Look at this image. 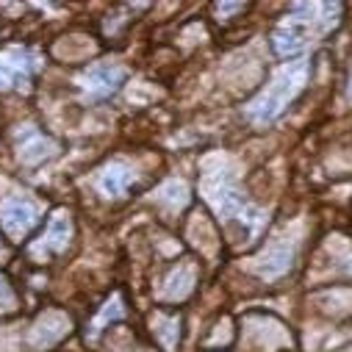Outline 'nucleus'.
<instances>
[{
	"label": "nucleus",
	"mask_w": 352,
	"mask_h": 352,
	"mask_svg": "<svg viewBox=\"0 0 352 352\" xmlns=\"http://www.w3.org/2000/svg\"><path fill=\"white\" fill-rule=\"evenodd\" d=\"M305 72H308V67H305V61H294V64H289V67H283L275 78H272V83L263 89L252 103H250V117L252 120H258V122H270V120H275L286 106H289V100L300 92V86H302V80H305Z\"/></svg>",
	"instance_id": "1"
},
{
	"label": "nucleus",
	"mask_w": 352,
	"mask_h": 352,
	"mask_svg": "<svg viewBox=\"0 0 352 352\" xmlns=\"http://www.w3.org/2000/svg\"><path fill=\"white\" fill-rule=\"evenodd\" d=\"M122 80H125V69L120 64H95L83 72L80 86L89 98H109L120 89Z\"/></svg>",
	"instance_id": "2"
},
{
	"label": "nucleus",
	"mask_w": 352,
	"mask_h": 352,
	"mask_svg": "<svg viewBox=\"0 0 352 352\" xmlns=\"http://www.w3.org/2000/svg\"><path fill=\"white\" fill-rule=\"evenodd\" d=\"M311 20H316V17H311ZM311 20H305V17H289V20L278 28V34H275V39H272L275 53L283 56V58L302 53L305 45H308V39H311Z\"/></svg>",
	"instance_id": "3"
},
{
	"label": "nucleus",
	"mask_w": 352,
	"mask_h": 352,
	"mask_svg": "<svg viewBox=\"0 0 352 352\" xmlns=\"http://www.w3.org/2000/svg\"><path fill=\"white\" fill-rule=\"evenodd\" d=\"M292 255H294V241L292 239H280L275 244H270L258 258H255V272L263 278H278L292 267Z\"/></svg>",
	"instance_id": "4"
},
{
	"label": "nucleus",
	"mask_w": 352,
	"mask_h": 352,
	"mask_svg": "<svg viewBox=\"0 0 352 352\" xmlns=\"http://www.w3.org/2000/svg\"><path fill=\"white\" fill-rule=\"evenodd\" d=\"M0 222L9 236H23L36 222V206L31 200H6L0 206Z\"/></svg>",
	"instance_id": "5"
},
{
	"label": "nucleus",
	"mask_w": 352,
	"mask_h": 352,
	"mask_svg": "<svg viewBox=\"0 0 352 352\" xmlns=\"http://www.w3.org/2000/svg\"><path fill=\"white\" fill-rule=\"evenodd\" d=\"M17 147H20L23 164H39L47 155H53V150H56V144L45 133H39L36 128H31V125L17 133Z\"/></svg>",
	"instance_id": "6"
},
{
	"label": "nucleus",
	"mask_w": 352,
	"mask_h": 352,
	"mask_svg": "<svg viewBox=\"0 0 352 352\" xmlns=\"http://www.w3.org/2000/svg\"><path fill=\"white\" fill-rule=\"evenodd\" d=\"M133 184V169L125 161H111L100 175H98V189L106 197H120L128 186Z\"/></svg>",
	"instance_id": "7"
},
{
	"label": "nucleus",
	"mask_w": 352,
	"mask_h": 352,
	"mask_svg": "<svg viewBox=\"0 0 352 352\" xmlns=\"http://www.w3.org/2000/svg\"><path fill=\"white\" fill-rule=\"evenodd\" d=\"M69 233H72V222H69V217H67L64 211H58V214L50 219V225H47L42 241L34 244V252H36V255H39V252H61V250L69 244Z\"/></svg>",
	"instance_id": "8"
},
{
	"label": "nucleus",
	"mask_w": 352,
	"mask_h": 352,
	"mask_svg": "<svg viewBox=\"0 0 352 352\" xmlns=\"http://www.w3.org/2000/svg\"><path fill=\"white\" fill-rule=\"evenodd\" d=\"M67 327H69V319L64 314H56V311L45 314L36 322V327H34V336H31L34 338V346H50L53 341H58L67 333Z\"/></svg>",
	"instance_id": "9"
},
{
	"label": "nucleus",
	"mask_w": 352,
	"mask_h": 352,
	"mask_svg": "<svg viewBox=\"0 0 352 352\" xmlns=\"http://www.w3.org/2000/svg\"><path fill=\"white\" fill-rule=\"evenodd\" d=\"M192 283H195V270L192 267H181L178 272H172L166 278V286L161 292V297H169V300H181L192 292Z\"/></svg>",
	"instance_id": "10"
},
{
	"label": "nucleus",
	"mask_w": 352,
	"mask_h": 352,
	"mask_svg": "<svg viewBox=\"0 0 352 352\" xmlns=\"http://www.w3.org/2000/svg\"><path fill=\"white\" fill-rule=\"evenodd\" d=\"M178 327H181V319L178 316H164V314H158L155 319H153V330H155V336L161 338V344L172 352V346H175V341H178Z\"/></svg>",
	"instance_id": "11"
},
{
	"label": "nucleus",
	"mask_w": 352,
	"mask_h": 352,
	"mask_svg": "<svg viewBox=\"0 0 352 352\" xmlns=\"http://www.w3.org/2000/svg\"><path fill=\"white\" fill-rule=\"evenodd\" d=\"M125 314V308H122V302H120V297H114V300H109L106 302V308H103V314L92 322V330H86V336H89V338H95L100 330H103V324L106 322H111V319H120Z\"/></svg>",
	"instance_id": "12"
},
{
	"label": "nucleus",
	"mask_w": 352,
	"mask_h": 352,
	"mask_svg": "<svg viewBox=\"0 0 352 352\" xmlns=\"http://www.w3.org/2000/svg\"><path fill=\"white\" fill-rule=\"evenodd\" d=\"M158 200L166 203V206H184V203L189 200V195H186V186H184L181 181H169V184L161 186Z\"/></svg>",
	"instance_id": "13"
},
{
	"label": "nucleus",
	"mask_w": 352,
	"mask_h": 352,
	"mask_svg": "<svg viewBox=\"0 0 352 352\" xmlns=\"http://www.w3.org/2000/svg\"><path fill=\"white\" fill-rule=\"evenodd\" d=\"M349 98H352V83H349Z\"/></svg>",
	"instance_id": "14"
}]
</instances>
